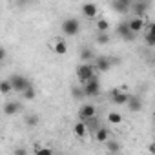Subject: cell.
<instances>
[{"mask_svg":"<svg viewBox=\"0 0 155 155\" xmlns=\"http://www.w3.org/2000/svg\"><path fill=\"white\" fill-rule=\"evenodd\" d=\"M108 120H110L111 124H120V120H122V117H120L119 113H115V111H111V113L108 115Z\"/></svg>","mask_w":155,"mask_h":155,"instance_id":"d4e9b609","label":"cell"},{"mask_svg":"<svg viewBox=\"0 0 155 155\" xmlns=\"http://www.w3.org/2000/svg\"><path fill=\"white\" fill-rule=\"evenodd\" d=\"M95 139H97L99 142H106V140L110 139V131H108L106 128H101V126H99V128L95 130Z\"/></svg>","mask_w":155,"mask_h":155,"instance_id":"2e32d148","label":"cell"},{"mask_svg":"<svg viewBox=\"0 0 155 155\" xmlns=\"http://www.w3.org/2000/svg\"><path fill=\"white\" fill-rule=\"evenodd\" d=\"M38 115H28L26 117V126H29V128H35L37 124H38Z\"/></svg>","mask_w":155,"mask_h":155,"instance_id":"7402d4cb","label":"cell"},{"mask_svg":"<svg viewBox=\"0 0 155 155\" xmlns=\"http://www.w3.org/2000/svg\"><path fill=\"white\" fill-rule=\"evenodd\" d=\"M111 66H113L111 58H108V57H99V58L95 60V66H93V68H97V71H108Z\"/></svg>","mask_w":155,"mask_h":155,"instance_id":"7c38bea8","label":"cell"},{"mask_svg":"<svg viewBox=\"0 0 155 155\" xmlns=\"http://www.w3.org/2000/svg\"><path fill=\"white\" fill-rule=\"evenodd\" d=\"M18 111H22V106H20V102H6L4 104V113L6 115H17Z\"/></svg>","mask_w":155,"mask_h":155,"instance_id":"5bb4252c","label":"cell"},{"mask_svg":"<svg viewBox=\"0 0 155 155\" xmlns=\"http://www.w3.org/2000/svg\"><path fill=\"white\" fill-rule=\"evenodd\" d=\"M82 95H84L82 88H73V97H75V99H81Z\"/></svg>","mask_w":155,"mask_h":155,"instance_id":"83f0119b","label":"cell"},{"mask_svg":"<svg viewBox=\"0 0 155 155\" xmlns=\"http://www.w3.org/2000/svg\"><path fill=\"white\" fill-rule=\"evenodd\" d=\"M35 153H37V155H51L53 150H49V148H37Z\"/></svg>","mask_w":155,"mask_h":155,"instance_id":"4316f807","label":"cell"},{"mask_svg":"<svg viewBox=\"0 0 155 155\" xmlns=\"http://www.w3.org/2000/svg\"><path fill=\"white\" fill-rule=\"evenodd\" d=\"M148 8H150V0H139V2H135L130 9H133L135 17H144V13L148 11Z\"/></svg>","mask_w":155,"mask_h":155,"instance_id":"ba28073f","label":"cell"},{"mask_svg":"<svg viewBox=\"0 0 155 155\" xmlns=\"http://www.w3.org/2000/svg\"><path fill=\"white\" fill-rule=\"evenodd\" d=\"M91 57H93V53H91V49H90V48H82V49H81V60H84V62H86V60H90Z\"/></svg>","mask_w":155,"mask_h":155,"instance_id":"cb8c5ba5","label":"cell"},{"mask_svg":"<svg viewBox=\"0 0 155 155\" xmlns=\"http://www.w3.org/2000/svg\"><path fill=\"white\" fill-rule=\"evenodd\" d=\"M110 29V24L106 18H99L97 20V31H108Z\"/></svg>","mask_w":155,"mask_h":155,"instance_id":"603a6c76","label":"cell"},{"mask_svg":"<svg viewBox=\"0 0 155 155\" xmlns=\"http://www.w3.org/2000/svg\"><path fill=\"white\" fill-rule=\"evenodd\" d=\"M128 93L126 91H120V90H113L111 93H110V99L115 102V104H119V106H122V104H126V101H128Z\"/></svg>","mask_w":155,"mask_h":155,"instance_id":"30bf717a","label":"cell"},{"mask_svg":"<svg viewBox=\"0 0 155 155\" xmlns=\"http://www.w3.org/2000/svg\"><path fill=\"white\" fill-rule=\"evenodd\" d=\"M55 53H57V55H66V53H68V44H66L64 40H58V42L55 44Z\"/></svg>","mask_w":155,"mask_h":155,"instance_id":"d6986e66","label":"cell"},{"mask_svg":"<svg viewBox=\"0 0 155 155\" xmlns=\"http://www.w3.org/2000/svg\"><path fill=\"white\" fill-rule=\"evenodd\" d=\"M106 144H108V150H110V151H113V153L120 151V146H119L115 140H110V139H108V140H106Z\"/></svg>","mask_w":155,"mask_h":155,"instance_id":"484cf974","label":"cell"},{"mask_svg":"<svg viewBox=\"0 0 155 155\" xmlns=\"http://www.w3.org/2000/svg\"><path fill=\"white\" fill-rule=\"evenodd\" d=\"M26 2H28V0H18V4H20V6H22V4H26Z\"/></svg>","mask_w":155,"mask_h":155,"instance_id":"4dcf8cb0","label":"cell"},{"mask_svg":"<svg viewBox=\"0 0 155 155\" xmlns=\"http://www.w3.org/2000/svg\"><path fill=\"white\" fill-rule=\"evenodd\" d=\"M4 58H6V49H4L2 46H0V62H2Z\"/></svg>","mask_w":155,"mask_h":155,"instance_id":"f1b7e54d","label":"cell"},{"mask_svg":"<svg viewBox=\"0 0 155 155\" xmlns=\"http://www.w3.org/2000/svg\"><path fill=\"white\" fill-rule=\"evenodd\" d=\"M144 24H146V22H144V18H142V17H133V18L128 22L130 29H131L135 35H137V33H140V31L144 29Z\"/></svg>","mask_w":155,"mask_h":155,"instance_id":"8fae6325","label":"cell"},{"mask_svg":"<svg viewBox=\"0 0 155 155\" xmlns=\"http://www.w3.org/2000/svg\"><path fill=\"white\" fill-rule=\"evenodd\" d=\"M93 75H95V68L90 66V64H82V66L77 68V79H79L81 84H84L86 81H90Z\"/></svg>","mask_w":155,"mask_h":155,"instance_id":"3957f363","label":"cell"},{"mask_svg":"<svg viewBox=\"0 0 155 155\" xmlns=\"http://www.w3.org/2000/svg\"><path fill=\"white\" fill-rule=\"evenodd\" d=\"M15 153H17V155H22V153L26 155V150H24V148H18V150H15Z\"/></svg>","mask_w":155,"mask_h":155,"instance_id":"f546056e","label":"cell"},{"mask_svg":"<svg viewBox=\"0 0 155 155\" xmlns=\"http://www.w3.org/2000/svg\"><path fill=\"white\" fill-rule=\"evenodd\" d=\"M82 15L88 17V18H95V17H97V6H95L93 2L82 4Z\"/></svg>","mask_w":155,"mask_h":155,"instance_id":"4fadbf2b","label":"cell"},{"mask_svg":"<svg viewBox=\"0 0 155 155\" xmlns=\"http://www.w3.org/2000/svg\"><path fill=\"white\" fill-rule=\"evenodd\" d=\"M108 42H110L108 31H99L97 33V44H108Z\"/></svg>","mask_w":155,"mask_h":155,"instance_id":"44dd1931","label":"cell"},{"mask_svg":"<svg viewBox=\"0 0 155 155\" xmlns=\"http://www.w3.org/2000/svg\"><path fill=\"white\" fill-rule=\"evenodd\" d=\"M146 44H148L150 48H153V46H155V35H153V26H151V24H150L148 33H146Z\"/></svg>","mask_w":155,"mask_h":155,"instance_id":"ffe728a7","label":"cell"},{"mask_svg":"<svg viewBox=\"0 0 155 155\" xmlns=\"http://www.w3.org/2000/svg\"><path fill=\"white\" fill-rule=\"evenodd\" d=\"M73 131H75V135L79 137V139H84L86 133H88V126H86V122H84V120L77 122V124L73 126Z\"/></svg>","mask_w":155,"mask_h":155,"instance_id":"9a60e30c","label":"cell"},{"mask_svg":"<svg viewBox=\"0 0 155 155\" xmlns=\"http://www.w3.org/2000/svg\"><path fill=\"white\" fill-rule=\"evenodd\" d=\"M111 8H113L117 13H128L130 8H131V0H113V2H111Z\"/></svg>","mask_w":155,"mask_h":155,"instance_id":"9c48e42d","label":"cell"},{"mask_svg":"<svg viewBox=\"0 0 155 155\" xmlns=\"http://www.w3.org/2000/svg\"><path fill=\"white\" fill-rule=\"evenodd\" d=\"M81 31V22L77 18H66L62 22V33L68 37H75L77 33Z\"/></svg>","mask_w":155,"mask_h":155,"instance_id":"6da1fadb","label":"cell"},{"mask_svg":"<svg viewBox=\"0 0 155 155\" xmlns=\"http://www.w3.org/2000/svg\"><path fill=\"white\" fill-rule=\"evenodd\" d=\"M20 93H22V97H24L26 101H33V99L37 97V91H35V88H33V86H28V88H26V90H22Z\"/></svg>","mask_w":155,"mask_h":155,"instance_id":"e0dca14e","label":"cell"},{"mask_svg":"<svg viewBox=\"0 0 155 155\" xmlns=\"http://www.w3.org/2000/svg\"><path fill=\"white\" fill-rule=\"evenodd\" d=\"M82 91H84V95H88V97H95V95H99L101 93V82H99V79L93 75L90 81H86L84 82V88H82Z\"/></svg>","mask_w":155,"mask_h":155,"instance_id":"7a4b0ae2","label":"cell"},{"mask_svg":"<svg viewBox=\"0 0 155 155\" xmlns=\"http://www.w3.org/2000/svg\"><path fill=\"white\" fill-rule=\"evenodd\" d=\"M11 91H13V88H11L9 81H0V93H2V95H9Z\"/></svg>","mask_w":155,"mask_h":155,"instance_id":"ac0fdd59","label":"cell"},{"mask_svg":"<svg viewBox=\"0 0 155 155\" xmlns=\"http://www.w3.org/2000/svg\"><path fill=\"white\" fill-rule=\"evenodd\" d=\"M117 33L124 38V40H128V42H131V40H135V33L130 29V26H128V22H120L119 26H117Z\"/></svg>","mask_w":155,"mask_h":155,"instance_id":"5b68a950","label":"cell"},{"mask_svg":"<svg viewBox=\"0 0 155 155\" xmlns=\"http://www.w3.org/2000/svg\"><path fill=\"white\" fill-rule=\"evenodd\" d=\"M8 81L11 82V88L17 90V91H22V90H26L28 86H31L29 79H28V77H24V75H11Z\"/></svg>","mask_w":155,"mask_h":155,"instance_id":"277c9868","label":"cell"},{"mask_svg":"<svg viewBox=\"0 0 155 155\" xmlns=\"http://www.w3.org/2000/svg\"><path fill=\"white\" fill-rule=\"evenodd\" d=\"M126 106L130 108V111L137 113V111H140V110L144 108V102L140 101V97H133V95H130L128 101H126Z\"/></svg>","mask_w":155,"mask_h":155,"instance_id":"52a82bcc","label":"cell"},{"mask_svg":"<svg viewBox=\"0 0 155 155\" xmlns=\"http://www.w3.org/2000/svg\"><path fill=\"white\" fill-rule=\"evenodd\" d=\"M97 115V108L93 104H82L81 110H79V119L81 120H88L90 117H95Z\"/></svg>","mask_w":155,"mask_h":155,"instance_id":"8992f818","label":"cell"}]
</instances>
